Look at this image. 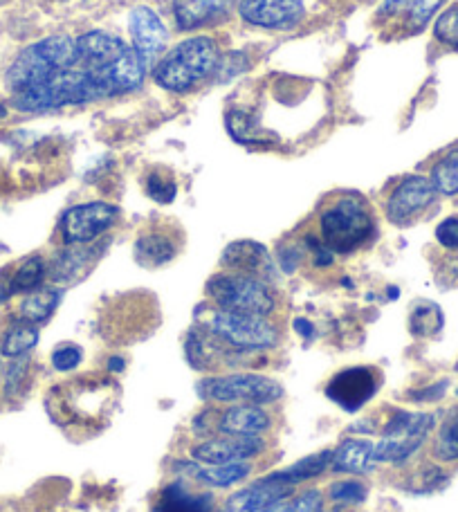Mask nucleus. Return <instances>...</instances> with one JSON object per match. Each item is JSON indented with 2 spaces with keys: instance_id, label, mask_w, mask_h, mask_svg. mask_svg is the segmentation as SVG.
<instances>
[{
  "instance_id": "a19ab883",
  "label": "nucleus",
  "mask_w": 458,
  "mask_h": 512,
  "mask_svg": "<svg viewBox=\"0 0 458 512\" xmlns=\"http://www.w3.org/2000/svg\"><path fill=\"white\" fill-rule=\"evenodd\" d=\"M27 367H30V362H27V358H16L12 362V367L7 369V376H5V391L12 396V393H16L18 389L23 387V380L27 376Z\"/></svg>"
},
{
  "instance_id": "79ce46f5",
  "label": "nucleus",
  "mask_w": 458,
  "mask_h": 512,
  "mask_svg": "<svg viewBox=\"0 0 458 512\" xmlns=\"http://www.w3.org/2000/svg\"><path fill=\"white\" fill-rule=\"evenodd\" d=\"M445 389H447V382H441V384H434V387L429 389V391H425V393H411V398H416V400H436V398L443 396Z\"/></svg>"
},
{
  "instance_id": "8fccbe9b",
  "label": "nucleus",
  "mask_w": 458,
  "mask_h": 512,
  "mask_svg": "<svg viewBox=\"0 0 458 512\" xmlns=\"http://www.w3.org/2000/svg\"><path fill=\"white\" fill-rule=\"evenodd\" d=\"M0 3H3V0H0Z\"/></svg>"
},
{
  "instance_id": "72a5a7b5",
  "label": "nucleus",
  "mask_w": 458,
  "mask_h": 512,
  "mask_svg": "<svg viewBox=\"0 0 458 512\" xmlns=\"http://www.w3.org/2000/svg\"><path fill=\"white\" fill-rule=\"evenodd\" d=\"M328 497H331L335 504L344 506H360L369 497V488L364 486L360 479H342L331 483L328 488Z\"/></svg>"
},
{
  "instance_id": "39448f33",
  "label": "nucleus",
  "mask_w": 458,
  "mask_h": 512,
  "mask_svg": "<svg viewBox=\"0 0 458 512\" xmlns=\"http://www.w3.org/2000/svg\"><path fill=\"white\" fill-rule=\"evenodd\" d=\"M77 59V39L68 34H54L18 54L7 70L5 81L12 95L21 93L57 77L59 72L77 68Z\"/></svg>"
},
{
  "instance_id": "7c9ffc66",
  "label": "nucleus",
  "mask_w": 458,
  "mask_h": 512,
  "mask_svg": "<svg viewBox=\"0 0 458 512\" xmlns=\"http://www.w3.org/2000/svg\"><path fill=\"white\" fill-rule=\"evenodd\" d=\"M443 322V310L432 304V301H418V304L411 308L409 328L416 337L436 335L443 328Z\"/></svg>"
},
{
  "instance_id": "a18cd8bd",
  "label": "nucleus",
  "mask_w": 458,
  "mask_h": 512,
  "mask_svg": "<svg viewBox=\"0 0 458 512\" xmlns=\"http://www.w3.org/2000/svg\"><path fill=\"white\" fill-rule=\"evenodd\" d=\"M283 508H286V501H279V504H274L270 508H263L259 512H283Z\"/></svg>"
},
{
  "instance_id": "e433bc0d",
  "label": "nucleus",
  "mask_w": 458,
  "mask_h": 512,
  "mask_svg": "<svg viewBox=\"0 0 458 512\" xmlns=\"http://www.w3.org/2000/svg\"><path fill=\"white\" fill-rule=\"evenodd\" d=\"M445 481V474L441 472V468L436 465H423L414 477H411L409 488L414 492H432L436 488H441Z\"/></svg>"
},
{
  "instance_id": "20e7f679",
  "label": "nucleus",
  "mask_w": 458,
  "mask_h": 512,
  "mask_svg": "<svg viewBox=\"0 0 458 512\" xmlns=\"http://www.w3.org/2000/svg\"><path fill=\"white\" fill-rule=\"evenodd\" d=\"M218 63H221L218 43L209 36H194L164 54L155 63L153 77L171 93H187L212 77L218 70Z\"/></svg>"
},
{
  "instance_id": "9d476101",
  "label": "nucleus",
  "mask_w": 458,
  "mask_h": 512,
  "mask_svg": "<svg viewBox=\"0 0 458 512\" xmlns=\"http://www.w3.org/2000/svg\"><path fill=\"white\" fill-rule=\"evenodd\" d=\"M200 398L221 405H274L283 398V387L261 373H227V376H209L198 387Z\"/></svg>"
},
{
  "instance_id": "4be33fe9",
  "label": "nucleus",
  "mask_w": 458,
  "mask_h": 512,
  "mask_svg": "<svg viewBox=\"0 0 458 512\" xmlns=\"http://www.w3.org/2000/svg\"><path fill=\"white\" fill-rule=\"evenodd\" d=\"M238 0H173V16L180 30H198V27L221 21Z\"/></svg>"
},
{
  "instance_id": "f8f14e48",
  "label": "nucleus",
  "mask_w": 458,
  "mask_h": 512,
  "mask_svg": "<svg viewBox=\"0 0 458 512\" xmlns=\"http://www.w3.org/2000/svg\"><path fill=\"white\" fill-rule=\"evenodd\" d=\"M119 221V207L95 200L68 209L61 221L63 241L68 245H90Z\"/></svg>"
},
{
  "instance_id": "58836bf2",
  "label": "nucleus",
  "mask_w": 458,
  "mask_h": 512,
  "mask_svg": "<svg viewBox=\"0 0 458 512\" xmlns=\"http://www.w3.org/2000/svg\"><path fill=\"white\" fill-rule=\"evenodd\" d=\"M324 504V497L319 490H306L297 495L292 501H288L286 508L283 512H319L322 510Z\"/></svg>"
},
{
  "instance_id": "37998d69",
  "label": "nucleus",
  "mask_w": 458,
  "mask_h": 512,
  "mask_svg": "<svg viewBox=\"0 0 458 512\" xmlns=\"http://www.w3.org/2000/svg\"><path fill=\"white\" fill-rule=\"evenodd\" d=\"M295 328L299 331V335H304V337H310V335L315 333L313 324L306 322V319H297V322H295Z\"/></svg>"
},
{
  "instance_id": "c85d7f7f",
  "label": "nucleus",
  "mask_w": 458,
  "mask_h": 512,
  "mask_svg": "<svg viewBox=\"0 0 458 512\" xmlns=\"http://www.w3.org/2000/svg\"><path fill=\"white\" fill-rule=\"evenodd\" d=\"M432 454L441 463L458 461V407L447 411L443 423L438 425Z\"/></svg>"
},
{
  "instance_id": "9b49d317",
  "label": "nucleus",
  "mask_w": 458,
  "mask_h": 512,
  "mask_svg": "<svg viewBox=\"0 0 458 512\" xmlns=\"http://www.w3.org/2000/svg\"><path fill=\"white\" fill-rule=\"evenodd\" d=\"M380 387L382 373L375 367H348L326 384V398L348 414H355L378 396Z\"/></svg>"
},
{
  "instance_id": "393cba45",
  "label": "nucleus",
  "mask_w": 458,
  "mask_h": 512,
  "mask_svg": "<svg viewBox=\"0 0 458 512\" xmlns=\"http://www.w3.org/2000/svg\"><path fill=\"white\" fill-rule=\"evenodd\" d=\"M443 5L445 0H389L380 9V18L402 16V25L407 32H420Z\"/></svg>"
},
{
  "instance_id": "aec40b11",
  "label": "nucleus",
  "mask_w": 458,
  "mask_h": 512,
  "mask_svg": "<svg viewBox=\"0 0 458 512\" xmlns=\"http://www.w3.org/2000/svg\"><path fill=\"white\" fill-rule=\"evenodd\" d=\"M173 470L182 472V477L200 483L205 488H232L245 481L252 474L250 463H229V465H203L196 461L173 463Z\"/></svg>"
},
{
  "instance_id": "dca6fc26",
  "label": "nucleus",
  "mask_w": 458,
  "mask_h": 512,
  "mask_svg": "<svg viewBox=\"0 0 458 512\" xmlns=\"http://www.w3.org/2000/svg\"><path fill=\"white\" fill-rule=\"evenodd\" d=\"M245 23L265 30H288L304 18V0H238Z\"/></svg>"
},
{
  "instance_id": "423d86ee",
  "label": "nucleus",
  "mask_w": 458,
  "mask_h": 512,
  "mask_svg": "<svg viewBox=\"0 0 458 512\" xmlns=\"http://www.w3.org/2000/svg\"><path fill=\"white\" fill-rule=\"evenodd\" d=\"M198 326L243 353L274 349L279 342V331L270 322V317L227 313V310H218L214 306H203L198 308Z\"/></svg>"
},
{
  "instance_id": "4c0bfd02",
  "label": "nucleus",
  "mask_w": 458,
  "mask_h": 512,
  "mask_svg": "<svg viewBox=\"0 0 458 512\" xmlns=\"http://www.w3.org/2000/svg\"><path fill=\"white\" fill-rule=\"evenodd\" d=\"M81 362H84V353H81L77 344L57 346L52 353V367L61 373L75 371Z\"/></svg>"
},
{
  "instance_id": "6e6552de",
  "label": "nucleus",
  "mask_w": 458,
  "mask_h": 512,
  "mask_svg": "<svg viewBox=\"0 0 458 512\" xmlns=\"http://www.w3.org/2000/svg\"><path fill=\"white\" fill-rule=\"evenodd\" d=\"M95 99H102V93H99L97 86L88 79L86 72L72 68L66 72H59L57 77L43 81L39 86L14 93L12 102L18 111L39 113L52 111V108L88 104L95 102Z\"/></svg>"
},
{
  "instance_id": "b1692460",
  "label": "nucleus",
  "mask_w": 458,
  "mask_h": 512,
  "mask_svg": "<svg viewBox=\"0 0 458 512\" xmlns=\"http://www.w3.org/2000/svg\"><path fill=\"white\" fill-rule=\"evenodd\" d=\"M373 441H362V438H346L337 450H333L331 470L340 474H369L375 470L373 459Z\"/></svg>"
},
{
  "instance_id": "c9c22d12",
  "label": "nucleus",
  "mask_w": 458,
  "mask_h": 512,
  "mask_svg": "<svg viewBox=\"0 0 458 512\" xmlns=\"http://www.w3.org/2000/svg\"><path fill=\"white\" fill-rule=\"evenodd\" d=\"M146 194H149L153 200H158V203L169 205V203H173V198H176V194H178V185H176V180L169 176H162V173H151V176L146 178Z\"/></svg>"
},
{
  "instance_id": "c03bdc74",
  "label": "nucleus",
  "mask_w": 458,
  "mask_h": 512,
  "mask_svg": "<svg viewBox=\"0 0 458 512\" xmlns=\"http://www.w3.org/2000/svg\"><path fill=\"white\" fill-rule=\"evenodd\" d=\"M108 367H111V371H122L124 369V360L122 358H111V362H108Z\"/></svg>"
},
{
  "instance_id": "1a4fd4ad",
  "label": "nucleus",
  "mask_w": 458,
  "mask_h": 512,
  "mask_svg": "<svg viewBox=\"0 0 458 512\" xmlns=\"http://www.w3.org/2000/svg\"><path fill=\"white\" fill-rule=\"evenodd\" d=\"M436 425V418L423 411L393 409L387 423L382 427V438L373 445L375 463L400 465L409 461Z\"/></svg>"
},
{
  "instance_id": "f257e3e1",
  "label": "nucleus",
  "mask_w": 458,
  "mask_h": 512,
  "mask_svg": "<svg viewBox=\"0 0 458 512\" xmlns=\"http://www.w3.org/2000/svg\"><path fill=\"white\" fill-rule=\"evenodd\" d=\"M77 68L86 72L102 97L133 93L142 88L146 63L133 45L108 32H86L77 39Z\"/></svg>"
},
{
  "instance_id": "473e14b6",
  "label": "nucleus",
  "mask_w": 458,
  "mask_h": 512,
  "mask_svg": "<svg viewBox=\"0 0 458 512\" xmlns=\"http://www.w3.org/2000/svg\"><path fill=\"white\" fill-rule=\"evenodd\" d=\"M88 263V250H66L57 256V261L52 263L50 274L54 281H72L86 270Z\"/></svg>"
},
{
  "instance_id": "a211bd4d",
  "label": "nucleus",
  "mask_w": 458,
  "mask_h": 512,
  "mask_svg": "<svg viewBox=\"0 0 458 512\" xmlns=\"http://www.w3.org/2000/svg\"><path fill=\"white\" fill-rule=\"evenodd\" d=\"M221 265L225 268V272L247 274V277H256L268 283L274 277V265H272L270 254L261 243L256 241L229 243L223 252Z\"/></svg>"
},
{
  "instance_id": "ddd939ff",
  "label": "nucleus",
  "mask_w": 458,
  "mask_h": 512,
  "mask_svg": "<svg viewBox=\"0 0 458 512\" xmlns=\"http://www.w3.org/2000/svg\"><path fill=\"white\" fill-rule=\"evenodd\" d=\"M268 450L263 436H218L191 445L189 459L203 465L247 463Z\"/></svg>"
},
{
  "instance_id": "49530a36",
  "label": "nucleus",
  "mask_w": 458,
  "mask_h": 512,
  "mask_svg": "<svg viewBox=\"0 0 458 512\" xmlns=\"http://www.w3.org/2000/svg\"><path fill=\"white\" fill-rule=\"evenodd\" d=\"M456 371H458V362H456Z\"/></svg>"
},
{
  "instance_id": "cd10ccee",
  "label": "nucleus",
  "mask_w": 458,
  "mask_h": 512,
  "mask_svg": "<svg viewBox=\"0 0 458 512\" xmlns=\"http://www.w3.org/2000/svg\"><path fill=\"white\" fill-rule=\"evenodd\" d=\"M36 344H39V331H36V326L18 319L14 326H9L5 331L3 342H0V353L9 360H16L30 353Z\"/></svg>"
},
{
  "instance_id": "ea45409f",
  "label": "nucleus",
  "mask_w": 458,
  "mask_h": 512,
  "mask_svg": "<svg viewBox=\"0 0 458 512\" xmlns=\"http://www.w3.org/2000/svg\"><path fill=\"white\" fill-rule=\"evenodd\" d=\"M436 241L445 250H458V216H450L436 227Z\"/></svg>"
},
{
  "instance_id": "c756f323",
  "label": "nucleus",
  "mask_w": 458,
  "mask_h": 512,
  "mask_svg": "<svg viewBox=\"0 0 458 512\" xmlns=\"http://www.w3.org/2000/svg\"><path fill=\"white\" fill-rule=\"evenodd\" d=\"M45 274H48V265L41 256H30L18 265L14 274H9V290H12V295H21V292L30 295V292L41 288Z\"/></svg>"
},
{
  "instance_id": "a878e982",
  "label": "nucleus",
  "mask_w": 458,
  "mask_h": 512,
  "mask_svg": "<svg viewBox=\"0 0 458 512\" xmlns=\"http://www.w3.org/2000/svg\"><path fill=\"white\" fill-rule=\"evenodd\" d=\"M59 301H61V290H54V288L34 290L21 301V308H18V319L25 324H32V326L45 324L54 315Z\"/></svg>"
},
{
  "instance_id": "f03ea898",
  "label": "nucleus",
  "mask_w": 458,
  "mask_h": 512,
  "mask_svg": "<svg viewBox=\"0 0 458 512\" xmlns=\"http://www.w3.org/2000/svg\"><path fill=\"white\" fill-rule=\"evenodd\" d=\"M117 405L119 384L97 373L57 384L48 393V411L54 423L86 434L106 427Z\"/></svg>"
},
{
  "instance_id": "0eeeda50",
  "label": "nucleus",
  "mask_w": 458,
  "mask_h": 512,
  "mask_svg": "<svg viewBox=\"0 0 458 512\" xmlns=\"http://www.w3.org/2000/svg\"><path fill=\"white\" fill-rule=\"evenodd\" d=\"M212 306L227 313L270 317L277 310V295L268 281L236 272H218L207 281Z\"/></svg>"
},
{
  "instance_id": "412c9836",
  "label": "nucleus",
  "mask_w": 458,
  "mask_h": 512,
  "mask_svg": "<svg viewBox=\"0 0 458 512\" xmlns=\"http://www.w3.org/2000/svg\"><path fill=\"white\" fill-rule=\"evenodd\" d=\"M212 492L194 490L185 479L171 481L155 497L153 512H214Z\"/></svg>"
},
{
  "instance_id": "f3484780",
  "label": "nucleus",
  "mask_w": 458,
  "mask_h": 512,
  "mask_svg": "<svg viewBox=\"0 0 458 512\" xmlns=\"http://www.w3.org/2000/svg\"><path fill=\"white\" fill-rule=\"evenodd\" d=\"M212 429L218 436H265L274 427V416L263 405H236L214 411Z\"/></svg>"
},
{
  "instance_id": "6ab92c4d",
  "label": "nucleus",
  "mask_w": 458,
  "mask_h": 512,
  "mask_svg": "<svg viewBox=\"0 0 458 512\" xmlns=\"http://www.w3.org/2000/svg\"><path fill=\"white\" fill-rule=\"evenodd\" d=\"M290 492L292 488L286 486L277 474H268L265 479L254 481L252 486H247L245 490L229 497L221 512H259L263 508L279 504V501H286Z\"/></svg>"
},
{
  "instance_id": "09e8293b",
  "label": "nucleus",
  "mask_w": 458,
  "mask_h": 512,
  "mask_svg": "<svg viewBox=\"0 0 458 512\" xmlns=\"http://www.w3.org/2000/svg\"><path fill=\"white\" fill-rule=\"evenodd\" d=\"M319 512H324V510H319Z\"/></svg>"
},
{
  "instance_id": "2eb2a0df",
  "label": "nucleus",
  "mask_w": 458,
  "mask_h": 512,
  "mask_svg": "<svg viewBox=\"0 0 458 512\" xmlns=\"http://www.w3.org/2000/svg\"><path fill=\"white\" fill-rule=\"evenodd\" d=\"M128 32H131L133 39V50L140 54L146 68L164 57V50H167L169 43V32L153 9L135 7L131 18H128Z\"/></svg>"
},
{
  "instance_id": "f704fd0d",
  "label": "nucleus",
  "mask_w": 458,
  "mask_h": 512,
  "mask_svg": "<svg viewBox=\"0 0 458 512\" xmlns=\"http://www.w3.org/2000/svg\"><path fill=\"white\" fill-rule=\"evenodd\" d=\"M434 36L443 45H447V48L458 52V5H452L438 16L434 25Z\"/></svg>"
},
{
  "instance_id": "7ed1b4c3",
  "label": "nucleus",
  "mask_w": 458,
  "mask_h": 512,
  "mask_svg": "<svg viewBox=\"0 0 458 512\" xmlns=\"http://www.w3.org/2000/svg\"><path fill=\"white\" fill-rule=\"evenodd\" d=\"M375 236V216L360 196H337L319 214V239L333 254H353Z\"/></svg>"
},
{
  "instance_id": "4468645a",
  "label": "nucleus",
  "mask_w": 458,
  "mask_h": 512,
  "mask_svg": "<svg viewBox=\"0 0 458 512\" xmlns=\"http://www.w3.org/2000/svg\"><path fill=\"white\" fill-rule=\"evenodd\" d=\"M434 182L425 176H407L400 180L387 200V218L398 227L414 223L436 200Z\"/></svg>"
},
{
  "instance_id": "de8ad7c7",
  "label": "nucleus",
  "mask_w": 458,
  "mask_h": 512,
  "mask_svg": "<svg viewBox=\"0 0 458 512\" xmlns=\"http://www.w3.org/2000/svg\"><path fill=\"white\" fill-rule=\"evenodd\" d=\"M456 396H458V389H456Z\"/></svg>"
},
{
  "instance_id": "5701e85b",
  "label": "nucleus",
  "mask_w": 458,
  "mask_h": 512,
  "mask_svg": "<svg viewBox=\"0 0 458 512\" xmlns=\"http://www.w3.org/2000/svg\"><path fill=\"white\" fill-rule=\"evenodd\" d=\"M180 243L176 241V234L164 227H153V230H144L135 241V259L144 268H160L167 265L178 256Z\"/></svg>"
},
{
  "instance_id": "bb28decb",
  "label": "nucleus",
  "mask_w": 458,
  "mask_h": 512,
  "mask_svg": "<svg viewBox=\"0 0 458 512\" xmlns=\"http://www.w3.org/2000/svg\"><path fill=\"white\" fill-rule=\"evenodd\" d=\"M331 463H333V450H322V452L310 454V456H306V459H301L295 465H290V468L274 472V474H277V477L286 483V486L295 488V486H299V483L317 479L319 474L331 470Z\"/></svg>"
},
{
  "instance_id": "2f4dec72",
  "label": "nucleus",
  "mask_w": 458,
  "mask_h": 512,
  "mask_svg": "<svg viewBox=\"0 0 458 512\" xmlns=\"http://www.w3.org/2000/svg\"><path fill=\"white\" fill-rule=\"evenodd\" d=\"M438 194L456 196L458 194V151H450L434 164L432 178Z\"/></svg>"
}]
</instances>
